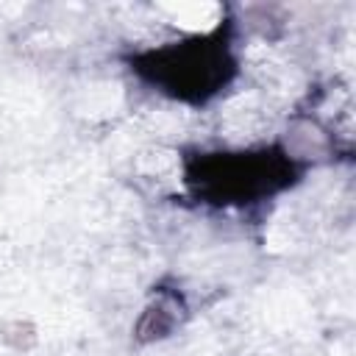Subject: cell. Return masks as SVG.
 I'll use <instances>...</instances> for the list:
<instances>
[{"instance_id": "obj_1", "label": "cell", "mask_w": 356, "mask_h": 356, "mask_svg": "<svg viewBox=\"0 0 356 356\" xmlns=\"http://www.w3.org/2000/svg\"><path fill=\"white\" fill-rule=\"evenodd\" d=\"M170 11L175 14V19L181 25H189V28H209L214 25L217 19V6H170Z\"/></svg>"}]
</instances>
